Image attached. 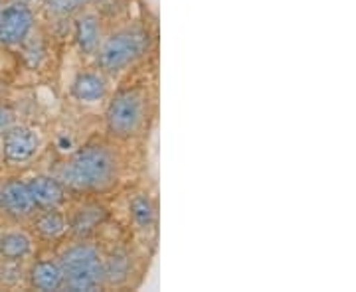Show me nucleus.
<instances>
[{"instance_id": "obj_7", "label": "nucleus", "mask_w": 356, "mask_h": 292, "mask_svg": "<svg viewBox=\"0 0 356 292\" xmlns=\"http://www.w3.org/2000/svg\"><path fill=\"white\" fill-rule=\"evenodd\" d=\"M0 209L14 219H28L36 214V203L28 191L26 182L13 178L0 188Z\"/></svg>"}, {"instance_id": "obj_13", "label": "nucleus", "mask_w": 356, "mask_h": 292, "mask_svg": "<svg viewBox=\"0 0 356 292\" xmlns=\"http://www.w3.org/2000/svg\"><path fill=\"white\" fill-rule=\"evenodd\" d=\"M129 273H131V259L127 251L115 249L107 259H103V284L121 286L129 279Z\"/></svg>"}, {"instance_id": "obj_20", "label": "nucleus", "mask_w": 356, "mask_h": 292, "mask_svg": "<svg viewBox=\"0 0 356 292\" xmlns=\"http://www.w3.org/2000/svg\"><path fill=\"white\" fill-rule=\"evenodd\" d=\"M0 10H2V0H0Z\"/></svg>"}, {"instance_id": "obj_3", "label": "nucleus", "mask_w": 356, "mask_h": 292, "mask_svg": "<svg viewBox=\"0 0 356 292\" xmlns=\"http://www.w3.org/2000/svg\"><path fill=\"white\" fill-rule=\"evenodd\" d=\"M64 286L74 292H91L103 286V257L89 243L67 247L60 259Z\"/></svg>"}, {"instance_id": "obj_9", "label": "nucleus", "mask_w": 356, "mask_h": 292, "mask_svg": "<svg viewBox=\"0 0 356 292\" xmlns=\"http://www.w3.org/2000/svg\"><path fill=\"white\" fill-rule=\"evenodd\" d=\"M30 284L42 292H56L64 289V270L60 261L42 259L30 270Z\"/></svg>"}, {"instance_id": "obj_12", "label": "nucleus", "mask_w": 356, "mask_h": 292, "mask_svg": "<svg viewBox=\"0 0 356 292\" xmlns=\"http://www.w3.org/2000/svg\"><path fill=\"white\" fill-rule=\"evenodd\" d=\"M107 95V83L99 74L86 71L79 74L72 83V97L79 103H97L105 99Z\"/></svg>"}, {"instance_id": "obj_18", "label": "nucleus", "mask_w": 356, "mask_h": 292, "mask_svg": "<svg viewBox=\"0 0 356 292\" xmlns=\"http://www.w3.org/2000/svg\"><path fill=\"white\" fill-rule=\"evenodd\" d=\"M13 125H14L13 109H8V107L0 105V135H2L4 130H8Z\"/></svg>"}, {"instance_id": "obj_19", "label": "nucleus", "mask_w": 356, "mask_h": 292, "mask_svg": "<svg viewBox=\"0 0 356 292\" xmlns=\"http://www.w3.org/2000/svg\"><path fill=\"white\" fill-rule=\"evenodd\" d=\"M13 2H24V4H30L32 0H13Z\"/></svg>"}, {"instance_id": "obj_16", "label": "nucleus", "mask_w": 356, "mask_h": 292, "mask_svg": "<svg viewBox=\"0 0 356 292\" xmlns=\"http://www.w3.org/2000/svg\"><path fill=\"white\" fill-rule=\"evenodd\" d=\"M131 217L133 221L137 223V227L149 229L154 225V219H156V209H154L153 200L147 196V194H137L133 200H131Z\"/></svg>"}, {"instance_id": "obj_8", "label": "nucleus", "mask_w": 356, "mask_h": 292, "mask_svg": "<svg viewBox=\"0 0 356 292\" xmlns=\"http://www.w3.org/2000/svg\"><path fill=\"white\" fill-rule=\"evenodd\" d=\"M28 191L36 203V209L60 207L65 200V186L58 178L51 176H34L26 182Z\"/></svg>"}, {"instance_id": "obj_10", "label": "nucleus", "mask_w": 356, "mask_h": 292, "mask_svg": "<svg viewBox=\"0 0 356 292\" xmlns=\"http://www.w3.org/2000/svg\"><path fill=\"white\" fill-rule=\"evenodd\" d=\"M76 42L83 55L97 53L102 46V24L95 14H83L76 20Z\"/></svg>"}, {"instance_id": "obj_2", "label": "nucleus", "mask_w": 356, "mask_h": 292, "mask_svg": "<svg viewBox=\"0 0 356 292\" xmlns=\"http://www.w3.org/2000/svg\"><path fill=\"white\" fill-rule=\"evenodd\" d=\"M149 50V34L139 26H129L113 32L97 50V65L103 74H121L140 60Z\"/></svg>"}, {"instance_id": "obj_14", "label": "nucleus", "mask_w": 356, "mask_h": 292, "mask_svg": "<svg viewBox=\"0 0 356 292\" xmlns=\"http://www.w3.org/2000/svg\"><path fill=\"white\" fill-rule=\"evenodd\" d=\"M32 253V239L24 231H2L0 233V259L22 261Z\"/></svg>"}, {"instance_id": "obj_1", "label": "nucleus", "mask_w": 356, "mask_h": 292, "mask_svg": "<svg viewBox=\"0 0 356 292\" xmlns=\"http://www.w3.org/2000/svg\"><path fill=\"white\" fill-rule=\"evenodd\" d=\"M119 178V160L111 148L89 144L79 148L62 168L60 182L74 191H105Z\"/></svg>"}, {"instance_id": "obj_6", "label": "nucleus", "mask_w": 356, "mask_h": 292, "mask_svg": "<svg viewBox=\"0 0 356 292\" xmlns=\"http://www.w3.org/2000/svg\"><path fill=\"white\" fill-rule=\"evenodd\" d=\"M40 135L30 127H10L2 132V156L8 164L30 162L40 151Z\"/></svg>"}, {"instance_id": "obj_17", "label": "nucleus", "mask_w": 356, "mask_h": 292, "mask_svg": "<svg viewBox=\"0 0 356 292\" xmlns=\"http://www.w3.org/2000/svg\"><path fill=\"white\" fill-rule=\"evenodd\" d=\"M89 0H46V10L51 16H58V18H65V16H72V14L79 12Z\"/></svg>"}, {"instance_id": "obj_5", "label": "nucleus", "mask_w": 356, "mask_h": 292, "mask_svg": "<svg viewBox=\"0 0 356 292\" xmlns=\"http://www.w3.org/2000/svg\"><path fill=\"white\" fill-rule=\"evenodd\" d=\"M34 28V12L24 2H13L0 10V46L22 44Z\"/></svg>"}, {"instance_id": "obj_15", "label": "nucleus", "mask_w": 356, "mask_h": 292, "mask_svg": "<svg viewBox=\"0 0 356 292\" xmlns=\"http://www.w3.org/2000/svg\"><path fill=\"white\" fill-rule=\"evenodd\" d=\"M34 229L44 239H60L67 231V219L58 207L40 209V214L34 219Z\"/></svg>"}, {"instance_id": "obj_11", "label": "nucleus", "mask_w": 356, "mask_h": 292, "mask_svg": "<svg viewBox=\"0 0 356 292\" xmlns=\"http://www.w3.org/2000/svg\"><path fill=\"white\" fill-rule=\"evenodd\" d=\"M105 219H107V209L103 205H99V203H88V205L79 207L76 214H74L67 227L72 229V233L76 237L86 239L99 225L105 223Z\"/></svg>"}, {"instance_id": "obj_4", "label": "nucleus", "mask_w": 356, "mask_h": 292, "mask_svg": "<svg viewBox=\"0 0 356 292\" xmlns=\"http://www.w3.org/2000/svg\"><path fill=\"white\" fill-rule=\"evenodd\" d=\"M107 130L117 139L137 137L145 125V97L139 91H123L115 95L105 113Z\"/></svg>"}]
</instances>
